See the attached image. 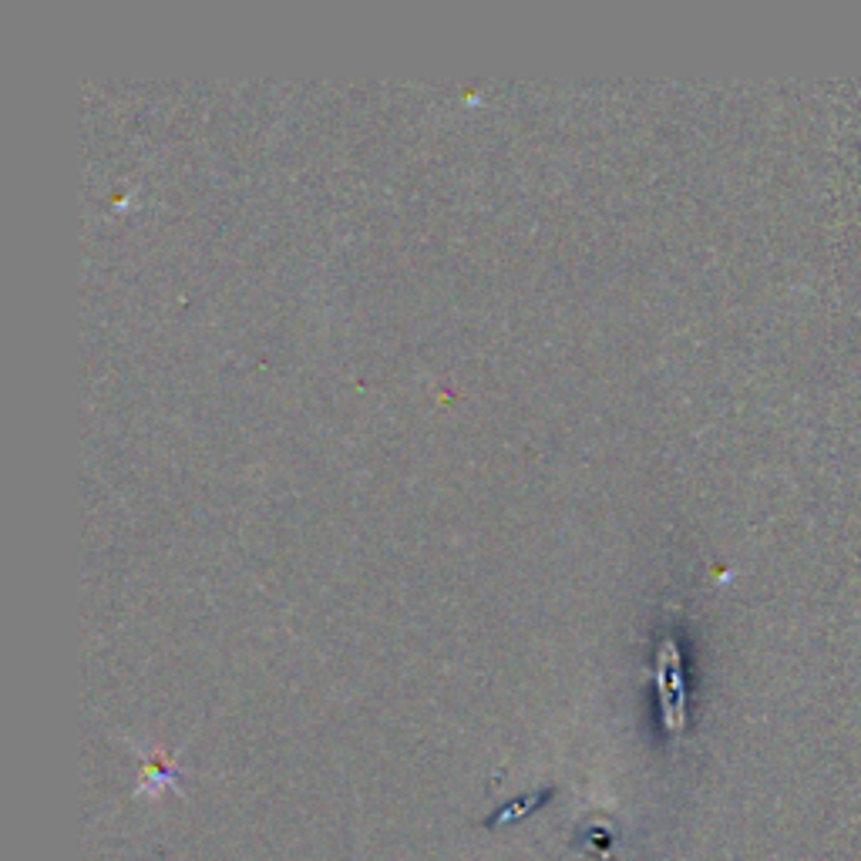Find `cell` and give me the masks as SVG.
I'll use <instances>...</instances> for the list:
<instances>
[{
	"label": "cell",
	"mask_w": 861,
	"mask_h": 861,
	"mask_svg": "<svg viewBox=\"0 0 861 861\" xmlns=\"http://www.w3.org/2000/svg\"><path fill=\"white\" fill-rule=\"evenodd\" d=\"M660 697H663L666 727L680 730V724H684V680H680V653H677V643L673 640H666L660 647Z\"/></svg>",
	"instance_id": "1"
},
{
	"label": "cell",
	"mask_w": 861,
	"mask_h": 861,
	"mask_svg": "<svg viewBox=\"0 0 861 861\" xmlns=\"http://www.w3.org/2000/svg\"><path fill=\"white\" fill-rule=\"evenodd\" d=\"M536 804H539V795H532V798H526V801H518V804H508L495 821H499V825H502V821H515V817H521V814H529Z\"/></svg>",
	"instance_id": "2"
}]
</instances>
